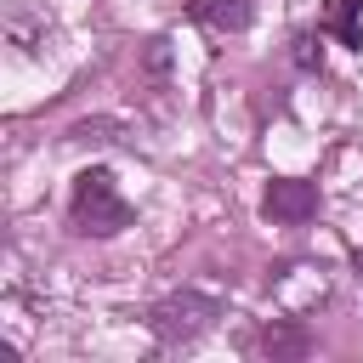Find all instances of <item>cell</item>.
Listing matches in <instances>:
<instances>
[{"instance_id":"6da1fadb","label":"cell","mask_w":363,"mask_h":363,"mask_svg":"<svg viewBox=\"0 0 363 363\" xmlns=\"http://www.w3.org/2000/svg\"><path fill=\"white\" fill-rule=\"evenodd\" d=\"M68 216H74V233H91V238H113V233H125V227L136 221L130 199L119 193L113 170H102V164H91V170H79V176H74Z\"/></svg>"},{"instance_id":"7a4b0ae2","label":"cell","mask_w":363,"mask_h":363,"mask_svg":"<svg viewBox=\"0 0 363 363\" xmlns=\"http://www.w3.org/2000/svg\"><path fill=\"white\" fill-rule=\"evenodd\" d=\"M216 318H221V301H216V295H204V289H176V295L153 301L147 329H153L164 346H187V340H199Z\"/></svg>"},{"instance_id":"3957f363","label":"cell","mask_w":363,"mask_h":363,"mask_svg":"<svg viewBox=\"0 0 363 363\" xmlns=\"http://www.w3.org/2000/svg\"><path fill=\"white\" fill-rule=\"evenodd\" d=\"M261 210H267V221H278V227H306V221L318 216V182H301V176H278V182L267 187Z\"/></svg>"},{"instance_id":"277c9868","label":"cell","mask_w":363,"mask_h":363,"mask_svg":"<svg viewBox=\"0 0 363 363\" xmlns=\"http://www.w3.org/2000/svg\"><path fill=\"white\" fill-rule=\"evenodd\" d=\"M318 340H312V329L301 323V318H272L255 340H250V352H261V357H272V363H295V357H306Z\"/></svg>"},{"instance_id":"5b68a950","label":"cell","mask_w":363,"mask_h":363,"mask_svg":"<svg viewBox=\"0 0 363 363\" xmlns=\"http://www.w3.org/2000/svg\"><path fill=\"white\" fill-rule=\"evenodd\" d=\"M187 17L216 28V34H244L255 23V6L250 0H187Z\"/></svg>"},{"instance_id":"8992f818","label":"cell","mask_w":363,"mask_h":363,"mask_svg":"<svg viewBox=\"0 0 363 363\" xmlns=\"http://www.w3.org/2000/svg\"><path fill=\"white\" fill-rule=\"evenodd\" d=\"M323 34H335L346 51H363V0H329Z\"/></svg>"},{"instance_id":"52a82bcc","label":"cell","mask_w":363,"mask_h":363,"mask_svg":"<svg viewBox=\"0 0 363 363\" xmlns=\"http://www.w3.org/2000/svg\"><path fill=\"white\" fill-rule=\"evenodd\" d=\"M289 57H295V68H306V74L323 68V45H318L312 34H295V51H289Z\"/></svg>"},{"instance_id":"ba28073f","label":"cell","mask_w":363,"mask_h":363,"mask_svg":"<svg viewBox=\"0 0 363 363\" xmlns=\"http://www.w3.org/2000/svg\"><path fill=\"white\" fill-rule=\"evenodd\" d=\"M352 267H357V284H363V250H357V255H352Z\"/></svg>"}]
</instances>
